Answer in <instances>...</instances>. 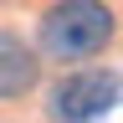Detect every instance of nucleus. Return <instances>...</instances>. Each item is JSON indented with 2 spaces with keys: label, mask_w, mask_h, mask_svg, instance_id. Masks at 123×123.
I'll return each mask as SVG.
<instances>
[{
  "label": "nucleus",
  "mask_w": 123,
  "mask_h": 123,
  "mask_svg": "<svg viewBox=\"0 0 123 123\" xmlns=\"http://www.w3.org/2000/svg\"><path fill=\"white\" fill-rule=\"evenodd\" d=\"M118 36V15L108 0H51L36 21L41 62H92Z\"/></svg>",
  "instance_id": "f257e3e1"
},
{
  "label": "nucleus",
  "mask_w": 123,
  "mask_h": 123,
  "mask_svg": "<svg viewBox=\"0 0 123 123\" xmlns=\"http://www.w3.org/2000/svg\"><path fill=\"white\" fill-rule=\"evenodd\" d=\"M123 77L118 67H77L62 72L51 87H46V118L51 123H103L118 108Z\"/></svg>",
  "instance_id": "f03ea898"
},
{
  "label": "nucleus",
  "mask_w": 123,
  "mask_h": 123,
  "mask_svg": "<svg viewBox=\"0 0 123 123\" xmlns=\"http://www.w3.org/2000/svg\"><path fill=\"white\" fill-rule=\"evenodd\" d=\"M41 82V56L36 46L21 41L15 31H0V103H15Z\"/></svg>",
  "instance_id": "7ed1b4c3"
}]
</instances>
